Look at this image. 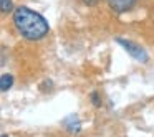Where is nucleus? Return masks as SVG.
Segmentation results:
<instances>
[{"mask_svg": "<svg viewBox=\"0 0 154 137\" xmlns=\"http://www.w3.org/2000/svg\"><path fill=\"white\" fill-rule=\"evenodd\" d=\"M14 25H15L18 33L30 41L42 40V38L48 33V30H50L48 22L45 20L40 13L30 10L28 7H23V5L15 8Z\"/></svg>", "mask_w": 154, "mask_h": 137, "instance_id": "obj_1", "label": "nucleus"}, {"mask_svg": "<svg viewBox=\"0 0 154 137\" xmlns=\"http://www.w3.org/2000/svg\"><path fill=\"white\" fill-rule=\"evenodd\" d=\"M116 41H118V43H119L121 46H123L124 50H126L136 61H141V63H147V61H149V55L146 53V50H144L141 45L134 43V41H131V40H123V38H116Z\"/></svg>", "mask_w": 154, "mask_h": 137, "instance_id": "obj_2", "label": "nucleus"}, {"mask_svg": "<svg viewBox=\"0 0 154 137\" xmlns=\"http://www.w3.org/2000/svg\"><path fill=\"white\" fill-rule=\"evenodd\" d=\"M134 2H136V0H108V5H109L114 12L123 13V12H128L133 7Z\"/></svg>", "mask_w": 154, "mask_h": 137, "instance_id": "obj_3", "label": "nucleus"}, {"mask_svg": "<svg viewBox=\"0 0 154 137\" xmlns=\"http://www.w3.org/2000/svg\"><path fill=\"white\" fill-rule=\"evenodd\" d=\"M12 84H14V76L8 73L2 74V78H0V89L2 91H8L12 88Z\"/></svg>", "mask_w": 154, "mask_h": 137, "instance_id": "obj_4", "label": "nucleus"}, {"mask_svg": "<svg viewBox=\"0 0 154 137\" xmlns=\"http://www.w3.org/2000/svg\"><path fill=\"white\" fill-rule=\"evenodd\" d=\"M0 8L4 13H8V12L14 10V4H12V0H0Z\"/></svg>", "mask_w": 154, "mask_h": 137, "instance_id": "obj_5", "label": "nucleus"}, {"mask_svg": "<svg viewBox=\"0 0 154 137\" xmlns=\"http://www.w3.org/2000/svg\"><path fill=\"white\" fill-rule=\"evenodd\" d=\"M90 97H91V103H93L94 107H100L101 106V97H100V94H98L96 91H93V93L90 94Z\"/></svg>", "mask_w": 154, "mask_h": 137, "instance_id": "obj_6", "label": "nucleus"}, {"mask_svg": "<svg viewBox=\"0 0 154 137\" xmlns=\"http://www.w3.org/2000/svg\"><path fill=\"white\" fill-rule=\"evenodd\" d=\"M100 0H83V4L85 5H88V7H94V5L98 4Z\"/></svg>", "mask_w": 154, "mask_h": 137, "instance_id": "obj_7", "label": "nucleus"}]
</instances>
